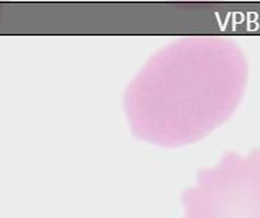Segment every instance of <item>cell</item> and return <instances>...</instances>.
Returning <instances> with one entry per match:
<instances>
[{
	"mask_svg": "<svg viewBox=\"0 0 260 218\" xmlns=\"http://www.w3.org/2000/svg\"><path fill=\"white\" fill-rule=\"evenodd\" d=\"M247 84L248 63L234 40L188 36L146 60L124 91L123 108L138 140L179 149L232 118Z\"/></svg>",
	"mask_w": 260,
	"mask_h": 218,
	"instance_id": "6da1fadb",
	"label": "cell"
},
{
	"mask_svg": "<svg viewBox=\"0 0 260 218\" xmlns=\"http://www.w3.org/2000/svg\"><path fill=\"white\" fill-rule=\"evenodd\" d=\"M182 218H260V150L226 151L182 193Z\"/></svg>",
	"mask_w": 260,
	"mask_h": 218,
	"instance_id": "7a4b0ae2",
	"label": "cell"
}]
</instances>
